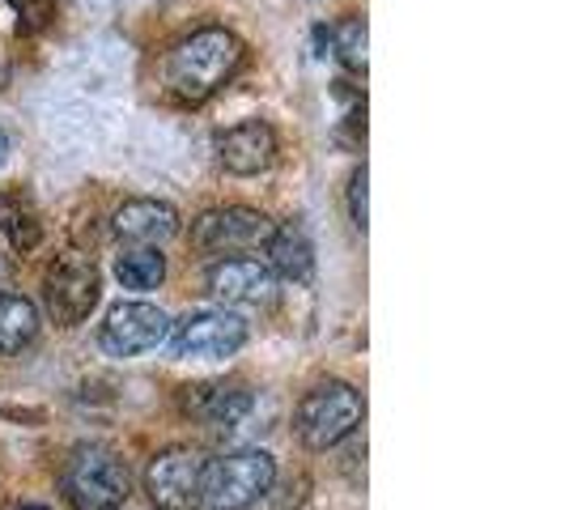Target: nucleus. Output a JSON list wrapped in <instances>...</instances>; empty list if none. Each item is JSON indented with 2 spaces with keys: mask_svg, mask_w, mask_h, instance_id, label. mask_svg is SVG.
<instances>
[{
  "mask_svg": "<svg viewBox=\"0 0 565 510\" xmlns=\"http://www.w3.org/2000/svg\"><path fill=\"white\" fill-rule=\"evenodd\" d=\"M366 183H370V174L366 167H358L353 170V179H349V217H353V226L366 234L370 226V209H366Z\"/></svg>",
  "mask_w": 565,
  "mask_h": 510,
  "instance_id": "aec40b11",
  "label": "nucleus"
},
{
  "mask_svg": "<svg viewBox=\"0 0 565 510\" xmlns=\"http://www.w3.org/2000/svg\"><path fill=\"white\" fill-rule=\"evenodd\" d=\"M4 158H9V137H4V128H0V167H4Z\"/></svg>",
  "mask_w": 565,
  "mask_h": 510,
  "instance_id": "4be33fe9",
  "label": "nucleus"
},
{
  "mask_svg": "<svg viewBox=\"0 0 565 510\" xmlns=\"http://www.w3.org/2000/svg\"><path fill=\"white\" fill-rule=\"evenodd\" d=\"M204 455L196 447H167L145 468V493L158 510L204 507Z\"/></svg>",
  "mask_w": 565,
  "mask_h": 510,
  "instance_id": "39448f33",
  "label": "nucleus"
},
{
  "mask_svg": "<svg viewBox=\"0 0 565 510\" xmlns=\"http://www.w3.org/2000/svg\"><path fill=\"white\" fill-rule=\"evenodd\" d=\"M243 68V43L238 34L222 26H204L179 39L162 60V85L174 103L200 107Z\"/></svg>",
  "mask_w": 565,
  "mask_h": 510,
  "instance_id": "f257e3e1",
  "label": "nucleus"
},
{
  "mask_svg": "<svg viewBox=\"0 0 565 510\" xmlns=\"http://www.w3.org/2000/svg\"><path fill=\"white\" fill-rule=\"evenodd\" d=\"M22 510H47V507H22Z\"/></svg>",
  "mask_w": 565,
  "mask_h": 510,
  "instance_id": "5701e85b",
  "label": "nucleus"
},
{
  "mask_svg": "<svg viewBox=\"0 0 565 510\" xmlns=\"http://www.w3.org/2000/svg\"><path fill=\"white\" fill-rule=\"evenodd\" d=\"M39 337V307L22 294H0V358L22 353Z\"/></svg>",
  "mask_w": 565,
  "mask_h": 510,
  "instance_id": "dca6fc26",
  "label": "nucleus"
},
{
  "mask_svg": "<svg viewBox=\"0 0 565 510\" xmlns=\"http://www.w3.org/2000/svg\"><path fill=\"white\" fill-rule=\"evenodd\" d=\"M13 13H18V30L22 34H39V30L52 26L56 18V0H9Z\"/></svg>",
  "mask_w": 565,
  "mask_h": 510,
  "instance_id": "6ab92c4d",
  "label": "nucleus"
},
{
  "mask_svg": "<svg viewBox=\"0 0 565 510\" xmlns=\"http://www.w3.org/2000/svg\"><path fill=\"white\" fill-rule=\"evenodd\" d=\"M204 285L222 307H268L277 298V273L252 255H234V259L213 264Z\"/></svg>",
  "mask_w": 565,
  "mask_h": 510,
  "instance_id": "9d476101",
  "label": "nucleus"
},
{
  "mask_svg": "<svg viewBox=\"0 0 565 510\" xmlns=\"http://www.w3.org/2000/svg\"><path fill=\"white\" fill-rule=\"evenodd\" d=\"M115 234L132 247H158L179 234V213L167 200H128L115 209Z\"/></svg>",
  "mask_w": 565,
  "mask_h": 510,
  "instance_id": "f8f14e48",
  "label": "nucleus"
},
{
  "mask_svg": "<svg viewBox=\"0 0 565 510\" xmlns=\"http://www.w3.org/2000/svg\"><path fill=\"white\" fill-rule=\"evenodd\" d=\"M115 277L124 289H158L167 277V259L158 255V247H128L115 255Z\"/></svg>",
  "mask_w": 565,
  "mask_h": 510,
  "instance_id": "f3484780",
  "label": "nucleus"
},
{
  "mask_svg": "<svg viewBox=\"0 0 565 510\" xmlns=\"http://www.w3.org/2000/svg\"><path fill=\"white\" fill-rule=\"evenodd\" d=\"M170 337V319L153 302H115L107 319H103V332L98 344L111 353V358H137L158 349Z\"/></svg>",
  "mask_w": 565,
  "mask_h": 510,
  "instance_id": "1a4fd4ad",
  "label": "nucleus"
},
{
  "mask_svg": "<svg viewBox=\"0 0 565 510\" xmlns=\"http://www.w3.org/2000/svg\"><path fill=\"white\" fill-rule=\"evenodd\" d=\"M362 413H366V404L358 396V387H349L340 379H328V383H319V387H311L302 396L294 425H298L302 447L328 451V447H340L362 425Z\"/></svg>",
  "mask_w": 565,
  "mask_h": 510,
  "instance_id": "20e7f679",
  "label": "nucleus"
},
{
  "mask_svg": "<svg viewBox=\"0 0 565 510\" xmlns=\"http://www.w3.org/2000/svg\"><path fill=\"white\" fill-rule=\"evenodd\" d=\"M268 247V268L285 277V281H311L315 273V247L307 238V230L298 222H285V226H273V238L264 243Z\"/></svg>",
  "mask_w": 565,
  "mask_h": 510,
  "instance_id": "4468645a",
  "label": "nucleus"
},
{
  "mask_svg": "<svg viewBox=\"0 0 565 510\" xmlns=\"http://www.w3.org/2000/svg\"><path fill=\"white\" fill-rule=\"evenodd\" d=\"M332 47L353 73H366V18H344L332 30Z\"/></svg>",
  "mask_w": 565,
  "mask_h": 510,
  "instance_id": "a211bd4d",
  "label": "nucleus"
},
{
  "mask_svg": "<svg viewBox=\"0 0 565 510\" xmlns=\"http://www.w3.org/2000/svg\"><path fill=\"white\" fill-rule=\"evenodd\" d=\"M0 234L9 238L13 252H34L43 243V222H39V209L30 204L26 192L0 188Z\"/></svg>",
  "mask_w": 565,
  "mask_h": 510,
  "instance_id": "2eb2a0df",
  "label": "nucleus"
},
{
  "mask_svg": "<svg viewBox=\"0 0 565 510\" xmlns=\"http://www.w3.org/2000/svg\"><path fill=\"white\" fill-rule=\"evenodd\" d=\"M188 413L200 417L204 425H213V429H230V425H238L247 413H252V392L247 387H238V383H200V387H188Z\"/></svg>",
  "mask_w": 565,
  "mask_h": 510,
  "instance_id": "ddd939ff",
  "label": "nucleus"
},
{
  "mask_svg": "<svg viewBox=\"0 0 565 510\" xmlns=\"http://www.w3.org/2000/svg\"><path fill=\"white\" fill-rule=\"evenodd\" d=\"M217 162L230 174H259L277 162V132L264 119H243L217 137Z\"/></svg>",
  "mask_w": 565,
  "mask_h": 510,
  "instance_id": "9b49d317",
  "label": "nucleus"
},
{
  "mask_svg": "<svg viewBox=\"0 0 565 510\" xmlns=\"http://www.w3.org/2000/svg\"><path fill=\"white\" fill-rule=\"evenodd\" d=\"M273 238V222L247 209V204H226V209H209L192 222V247L204 255H243L259 252Z\"/></svg>",
  "mask_w": 565,
  "mask_h": 510,
  "instance_id": "0eeeda50",
  "label": "nucleus"
},
{
  "mask_svg": "<svg viewBox=\"0 0 565 510\" xmlns=\"http://www.w3.org/2000/svg\"><path fill=\"white\" fill-rule=\"evenodd\" d=\"M277 481V459L268 451H230L204 464V507L252 510Z\"/></svg>",
  "mask_w": 565,
  "mask_h": 510,
  "instance_id": "7ed1b4c3",
  "label": "nucleus"
},
{
  "mask_svg": "<svg viewBox=\"0 0 565 510\" xmlns=\"http://www.w3.org/2000/svg\"><path fill=\"white\" fill-rule=\"evenodd\" d=\"M247 344V319H238L234 311L217 307V311H192L183 315L174 328H170V349L179 358H230Z\"/></svg>",
  "mask_w": 565,
  "mask_h": 510,
  "instance_id": "6e6552de",
  "label": "nucleus"
},
{
  "mask_svg": "<svg viewBox=\"0 0 565 510\" xmlns=\"http://www.w3.org/2000/svg\"><path fill=\"white\" fill-rule=\"evenodd\" d=\"M98 294H103V277H98V268H94L89 255L68 252L47 268L43 298H47V315L56 319L60 328H77V323H85L89 311L98 307Z\"/></svg>",
  "mask_w": 565,
  "mask_h": 510,
  "instance_id": "423d86ee",
  "label": "nucleus"
},
{
  "mask_svg": "<svg viewBox=\"0 0 565 510\" xmlns=\"http://www.w3.org/2000/svg\"><path fill=\"white\" fill-rule=\"evenodd\" d=\"M60 489L77 510H115L124 507L132 477H128V464L111 447L82 443L68 451L64 468H60Z\"/></svg>",
  "mask_w": 565,
  "mask_h": 510,
  "instance_id": "f03ea898",
  "label": "nucleus"
},
{
  "mask_svg": "<svg viewBox=\"0 0 565 510\" xmlns=\"http://www.w3.org/2000/svg\"><path fill=\"white\" fill-rule=\"evenodd\" d=\"M315 47H319L315 56H328V47H332V30H328V26H315Z\"/></svg>",
  "mask_w": 565,
  "mask_h": 510,
  "instance_id": "412c9836",
  "label": "nucleus"
}]
</instances>
